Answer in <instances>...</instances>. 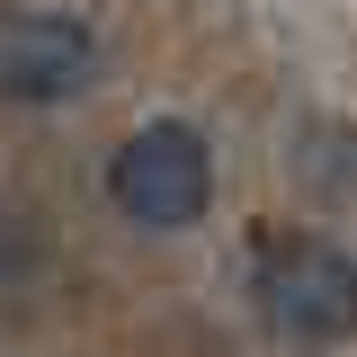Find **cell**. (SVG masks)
Instances as JSON below:
<instances>
[{
  "label": "cell",
  "mask_w": 357,
  "mask_h": 357,
  "mask_svg": "<svg viewBox=\"0 0 357 357\" xmlns=\"http://www.w3.org/2000/svg\"><path fill=\"white\" fill-rule=\"evenodd\" d=\"M107 72V54H98V27H89L81 9H9L0 18V98L9 107H72L89 98Z\"/></svg>",
  "instance_id": "cell-3"
},
{
  "label": "cell",
  "mask_w": 357,
  "mask_h": 357,
  "mask_svg": "<svg viewBox=\"0 0 357 357\" xmlns=\"http://www.w3.org/2000/svg\"><path fill=\"white\" fill-rule=\"evenodd\" d=\"M107 206L134 232H188V223L215 206V143L188 126V116H152L107 152Z\"/></svg>",
  "instance_id": "cell-2"
},
{
  "label": "cell",
  "mask_w": 357,
  "mask_h": 357,
  "mask_svg": "<svg viewBox=\"0 0 357 357\" xmlns=\"http://www.w3.org/2000/svg\"><path fill=\"white\" fill-rule=\"evenodd\" d=\"M250 304L268 331H286L304 349H340V340H357V259L331 232H259Z\"/></svg>",
  "instance_id": "cell-1"
}]
</instances>
